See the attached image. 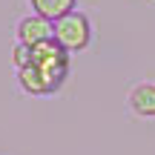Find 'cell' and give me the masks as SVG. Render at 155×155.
I'll use <instances>...</instances> for the list:
<instances>
[{
    "label": "cell",
    "instance_id": "6da1fadb",
    "mask_svg": "<svg viewBox=\"0 0 155 155\" xmlns=\"http://www.w3.org/2000/svg\"><path fill=\"white\" fill-rule=\"evenodd\" d=\"M32 66L46 78L52 92H58L63 86V81H66V75H69V52L55 38L43 40V43L32 46Z\"/></svg>",
    "mask_w": 155,
    "mask_h": 155
},
{
    "label": "cell",
    "instance_id": "7a4b0ae2",
    "mask_svg": "<svg viewBox=\"0 0 155 155\" xmlns=\"http://www.w3.org/2000/svg\"><path fill=\"white\" fill-rule=\"evenodd\" d=\"M55 40L63 46L66 52H83L92 40V26H89V17L83 12H69L61 20H55Z\"/></svg>",
    "mask_w": 155,
    "mask_h": 155
},
{
    "label": "cell",
    "instance_id": "3957f363",
    "mask_svg": "<svg viewBox=\"0 0 155 155\" xmlns=\"http://www.w3.org/2000/svg\"><path fill=\"white\" fill-rule=\"evenodd\" d=\"M52 38H55V23L40 15H29L17 23V43H23V46H38Z\"/></svg>",
    "mask_w": 155,
    "mask_h": 155
},
{
    "label": "cell",
    "instance_id": "277c9868",
    "mask_svg": "<svg viewBox=\"0 0 155 155\" xmlns=\"http://www.w3.org/2000/svg\"><path fill=\"white\" fill-rule=\"evenodd\" d=\"M129 106L135 115L155 118V83H138L129 92Z\"/></svg>",
    "mask_w": 155,
    "mask_h": 155
},
{
    "label": "cell",
    "instance_id": "5b68a950",
    "mask_svg": "<svg viewBox=\"0 0 155 155\" xmlns=\"http://www.w3.org/2000/svg\"><path fill=\"white\" fill-rule=\"evenodd\" d=\"M17 83H20V89H23V92H29V95H52L46 78L40 75L32 63L23 66V69H17Z\"/></svg>",
    "mask_w": 155,
    "mask_h": 155
},
{
    "label": "cell",
    "instance_id": "8992f818",
    "mask_svg": "<svg viewBox=\"0 0 155 155\" xmlns=\"http://www.w3.org/2000/svg\"><path fill=\"white\" fill-rule=\"evenodd\" d=\"M35 9V15L46 17V20H61L63 15H69V12H75V0H29Z\"/></svg>",
    "mask_w": 155,
    "mask_h": 155
},
{
    "label": "cell",
    "instance_id": "52a82bcc",
    "mask_svg": "<svg viewBox=\"0 0 155 155\" xmlns=\"http://www.w3.org/2000/svg\"><path fill=\"white\" fill-rule=\"evenodd\" d=\"M12 63H15V69L29 66V63H32V46L17 43V46H15V52H12Z\"/></svg>",
    "mask_w": 155,
    "mask_h": 155
}]
</instances>
